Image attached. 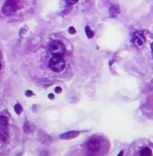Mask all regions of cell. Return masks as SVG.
<instances>
[{
    "instance_id": "6da1fadb",
    "label": "cell",
    "mask_w": 153,
    "mask_h": 156,
    "mask_svg": "<svg viewBox=\"0 0 153 156\" xmlns=\"http://www.w3.org/2000/svg\"><path fill=\"white\" fill-rule=\"evenodd\" d=\"M48 66H50V70L54 71V72L56 73L62 72L64 70V68H65V60H64L62 56L57 55V56H54L50 59Z\"/></svg>"
},
{
    "instance_id": "8992f818",
    "label": "cell",
    "mask_w": 153,
    "mask_h": 156,
    "mask_svg": "<svg viewBox=\"0 0 153 156\" xmlns=\"http://www.w3.org/2000/svg\"><path fill=\"white\" fill-rule=\"evenodd\" d=\"M7 124H9V120L4 116H0V129H7Z\"/></svg>"
},
{
    "instance_id": "30bf717a",
    "label": "cell",
    "mask_w": 153,
    "mask_h": 156,
    "mask_svg": "<svg viewBox=\"0 0 153 156\" xmlns=\"http://www.w3.org/2000/svg\"><path fill=\"white\" fill-rule=\"evenodd\" d=\"M66 2H68V3H70V4H74V3H76L79 0H65Z\"/></svg>"
},
{
    "instance_id": "9a60e30c",
    "label": "cell",
    "mask_w": 153,
    "mask_h": 156,
    "mask_svg": "<svg viewBox=\"0 0 153 156\" xmlns=\"http://www.w3.org/2000/svg\"><path fill=\"white\" fill-rule=\"evenodd\" d=\"M151 49H152V53H153V43H152V47H151Z\"/></svg>"
},
{
    "instance_id": "7c38bea8",
    "label": "cell",
    "mask_w": 153,
    "mask_h": 156,
    "mask_svg": "<svg viewBox=\"0 0 153 156\" xmlns=\"http://www.w3.org/2000/svg\"><path fill=\"white\" fill-rule=\"evenodd\" d=\"M56 92H57V93H60V92H61V88H57V89H56Z\"/></svg>"
},
{
    "instance_id": "ba28073f",
    "label": "cell",
    "mask_w": 153,
    "mask_h": 156,
    "mask_svg": "<svg viewBox=\"0 0 153 156\" xmlns=\"http://www.w3.org/2000/svg\"><path fill=\"white\" fill-rule=\"evenodd\" d=\"M85 31H86V33H87V36L89 37V38H93V33L91 32V31H90L89 27H86Z\"/></svg>"
},
{
    "instance_id": "52a82bcc",
    "label": "cell",
    "mask_w": 153,
    "mask_h": 156,
    "mask_svg": "<svg viewBox=\"0 0 153 156\" xmlns=\"http://www.w3.org/2000/svg\"><path fill=\"white\" fill-rule=\"evenodd\" d=\"M140 155L141 156H152V152L149 148H144V149L141 150L140 152Z\"/></svg>"
},
{
    "instance_id": "5bb4252c",
    "label": "cell",
    "mask_w": 153,
    "mask_h": 156,
    "mask_svg": "<svg viewBox=\"0 0 153 156\" xmlns=\"http://www.w3.org/2000/svg\"><path fill=\"white\" fill-rule=\"evenodd\" d=\"M117 156H123V152H121V153H119V155H117Z\"/></svg>"
},
{
    "instance_id": "7a4b0ae2",
    "label": "cell",
    "mask_w": 153,
    "mask_h": 156,
    "mask_svg": "<svg viewBox=\"0 0 153 156\" xmlns=\"http://www.w3.org/2000/svg\"><path fill=\"white\" fill-rule=\"evenodd\" d=\"M48 50H50V52L52 53L54 56H57V55L62 56V55L64 54V52H65L64 45L58 40L52 41V42L50 44V47H48Z\"/></svg>"
},
{
    "instance_id": "2e32d148",
    "label": "cell",
    "mask_w": 153,
    "mask_h": 156,
    "mask_svg": "<svg viewBox=\"0 0 153 156\" xmlns=\"http://www.w3.org/2000/svg\"><path fill=\"white\" fill-rule=\"evenodd\" d=\"M0 69H1V64H0Z\"/></svg>"
},
{
    "instance_id": "3957f363",
    "label": "cell",
    "mask_w": 153,
    "mask_h": 156,
    "mask_svg": "<svg viewBox=\"0 0 153 156\" xmlns=\"http://www.w3.org/2000/svg\"><path fill=\"white\" fill-rule=\"evenodd\" d=\"M18 7V0H7L2 7V12L5 15L13 14Z\"/></svg>"
},
{
    "instance_id": "5b68a950",
    "label": "cell",
    "mask_w": 153,
    "mask_h": 156,
    "mask_svg": "<svg viewBox=\"0 0 153 156\" xmlns=\"http://www.w3.org/2000/svg\"><path fill=\"white\" fill-rule=\"evenodd\" d=\"M132 42L137 47H142L145 43V37L142 34V32H136L132 37Z\"/></svg>"
},
{
    "instance_id": "4fadbf2b",
    "label": "cell",
    "mask_w": 153,
    "mask_h": 156,
    "mask_svg": "<svg viewBox=\"0 0 153 156\" xmlns=\"http://www.w3.org/2000/svg\"><path fill=\"white\" fill-rule=\"evenodd\" d=\"M50 99H52V98H54V95H52V94H50Z\"/></svg>"
},
{
    "instance_id": "277c9868",
    "label": "cell",
    "mask_w": 153,
    "mask_h": 156,
    "mask_svg": "<svg viewBox=\"0 0 153 156\" xmlns=\"http://www.w3.org/2000/svg\"><path fill=\"white\" fill-rule=\"evenodd\" d=\"M86 147H87L88 152L95 153V152H98V150L100 149V147H101V140L98 139V138H95V137L90 138V139L88 140Z\"/></svg>"
},
{
    "instance_id": "8fae6325",
    "label": "cell",
    "mask_w": 153,
    "mask_h": 156,
    "mask_svg": "<svg viewBox=\"0 0 153 156\" xmlns=\"http://www.w3.org/2000/svg\"><path fill=\"white\" fill-rule=\"evenodd\" d=\"M69 33H70V34H74V33H76V31H74V27H70V29H69Z\"/></svg>"
},
{
    "instance_id": "9c48e42d",
    "label": "cell",
    "mask_w": 153,
    "mask_h": 156,
    "mask_svg": "<svg viewBox=\"0 0 153 156\" xmlns=\"http://www.w3.org/2000/svg\"><path fill=\"white\" fill-rule=\"evenodd\" d=\"M15 111H16L17 114H20L21 112H22V108H21V106L19 104L15 106Z\"/></svg>"
}]
</instances>
